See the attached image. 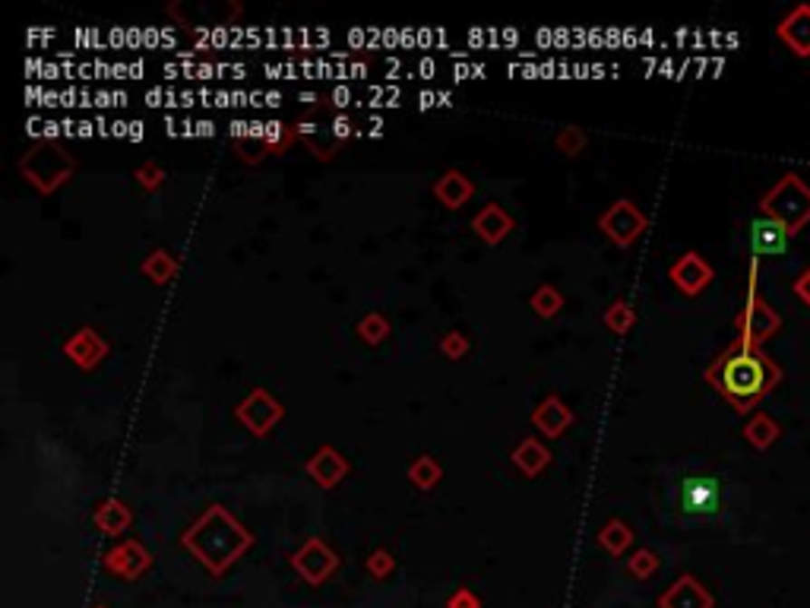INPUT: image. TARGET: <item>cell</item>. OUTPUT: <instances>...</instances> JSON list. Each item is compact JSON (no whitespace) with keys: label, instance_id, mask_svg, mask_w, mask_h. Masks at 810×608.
<instances>
[{"label":"cell","instance_id":"4","mask_svg":"<svg viewBox=\"0 0 810 608\" xmlns=\"http://www.w3.org/2000/svg\"><path fill=\"white\" fill-rule=\"evenodd\" d=\"M678 510L684 516H718L722 514V485L712 476H687L678 485Z\"/></svg>","mask_w":810,"mask_h":608},{"label":"cell","instance_id":"8","mask_svg":"<svg viewBox=\"0 0 810 608\" xmlns=\"http://www.w3.org/2000/svg\"><path fill=\"white\" fill-rule=\"evenodd\" d=\"M674 279L684 292H699L712 279V270L699 257H684L674 266Z\"/></svg>","mask_w":810,"mask_h":608},{"label":"cell","instance_id":"9","mask_svg":"<svg viewBox=\"0 0 810 608\" xmlns=\"http://www.w3.org/2000/svg\"><path fill=\"white\" fill-rule=\"evenodd\" d=\"M792 289H795V295H798L801 302H805V304L810 307V266H807L805 273H801L798 279H795V285H792Z\"/></svg>","mask_w":810,"mask_h":608},{"label":"cell","instance_id":"5","mask_svg":"<svg viewBox=\"0 0 810 608\" xmlns=\"http://www.w3.org/2000/svg\"><path fill=\"white\" fill-rule=\"evenodd\" d=\"M776 35L786 42L795 57H810V4H798L779 25Z\"/></svg>","mask_w":810,"mask_h":608},{"label":"cell","instance_id":"7","mask_svg":"<svg viewBox=\"0 0 810 608\" xmlns=\"http://www.w3.org/2000/svg\"><path fill=\"white\" fill-rule=\"evenodd\" d=\"M744 438H747L750 444L757 447V450H769V447H773L776 440L782 438V425L773 419V415L757 412L754 419L747 421V428H744Z\"/></svg>","mask_w":810,"mask_h":608},{"label":"cell","instance_id":"2","mask_svg":"<svg viewBox=\"0 0 810 608\" xmlns=\"http://www.w3.org/2000/svg\"><path fill=\"white\" fill-rule=\"evenodd\" d=\"M760 216H769V219L782 222V226L788 228V235H798L810 222V184L801 175H795V171L782 175L779 181L763 194Z\"/></svg>","mask_w":810,"mask_h":608},{"label":"cell","instance_id":"1","mask_svg":"<svg viewBox=\"0 0 810 608\" xmlns=\"http://www.w3.org/2000/svg\"><path fill=\"white\" fill-rule=\"evenodd\" d=\"M709 383L731 402L735 412H750L757 409L782 381V364L773 355L760 349V345L747 343L738 336L716 364L709 368Z\"/></svg>","mask_w":810,"mask_h":608},{"label":"cell","instance_id":"3","mask_svg":"<svg viewBox=\"0 0 810 608\" xmlns=\"http://www.w3.org/2000/svg\"><path fill=\"white\" fill-rule=\"evenodd\" d=\"M757 266H760V257H754V264H750L747 307H744V314L738 317V330H741V339H747V343H754V345H763L769 336H776V333L782 330V314L760 295V289H757Z\"/></svg>","mask_w":810,"mask_h":608},{"label":"cell","instance_id":"6","mask_svg":"<svg viewBox=\"0 0 810 608\" xmlns=\"http://www.w3.org/2000/svg\"><path fill=\"white\" fill-rule=\"evenodd\" d=\"M754 254L757 257H779V254H786L788 241H792V235H788V228L782 226V222L769 219V216H760V219L754 222Z\"/></svg>","mask_w":810,"mask_h":608}]
</instances>
